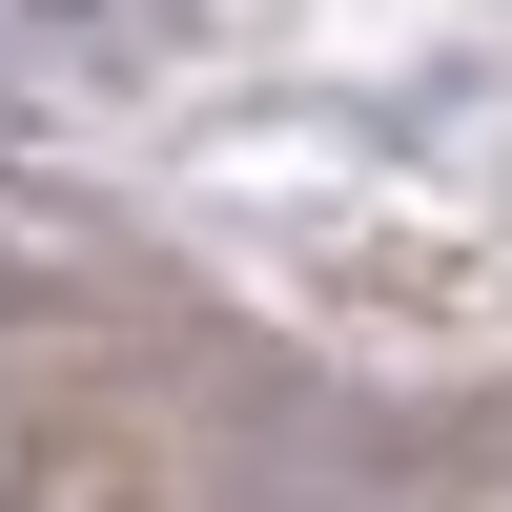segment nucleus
<instances>
[{
    "label": "nucleus",
    "instance_id": "nucleus-1",
    "mask_svg": "<svg viewBox=\"0 0 512 512\" xmlns=\"http://www.w3.org/2000/svg\"><path fill=\"white\" fill-rule=\"evenodd\" d=\"M21 21H41V41H103V62H123V41H164L185 0H21Z\"/></svg>",
    "mask_w": 512,
    "mask_h": 512
}]
</instances>
